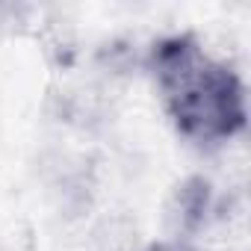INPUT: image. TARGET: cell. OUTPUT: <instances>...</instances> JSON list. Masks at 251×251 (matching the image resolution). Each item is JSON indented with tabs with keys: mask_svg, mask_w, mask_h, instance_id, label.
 Listing matches in <instances>:
<instances>
[{
	"mask_svg": "<svg viewBox=\"0 0 251 251\" xmlns=\"http://www.w3.org/2000/svg\"><path fill=\"white\" fill-rule=\"evenodd\" d=\"M166 109L177 130L198 145H222L245 127L239 77L210 59L189 36L166 39L151 56Z\"/></svg>",
	"mask_w": 251,
	"mask_h": 251,
	"instance_id": "6da1fadb",
	"label": "cell"
},
{
	"mask_svg": "<svg viewBox=\"0 0 251 251\" xmlns=\"http://www.w3.org/2000/svg\"><path fill=\"white\" fill-rule=\"evenodd\" d=\"M151 251H166V248H151Z\"/></svg>",
	"mask_w": 251,
	"mask_h": 251,
	"instance_id": "7a4b0ae2",
	"label": "cell"
}]
</instances>
